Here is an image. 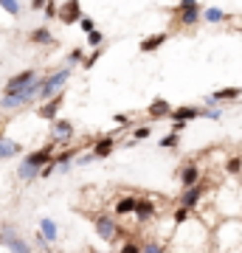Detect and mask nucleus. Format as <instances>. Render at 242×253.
<instances>
[{
	"instance_id": "c03bdc74",
	"label": "nucleus",
	"mask_w": 242,
	"mask_h": 253,
	"mask_svg": "<svg viewBox=\"0 0 242 253\" xmlns=\"http://www.w3.org/2000/svg\"><path fill=\"white\" fill-rule=\"evenodd\" d=\"M3 138H6V135H3V126H0V141H3Z\"/></svg>"
},
{
	"instance_id": "2eb2a0df",
	"label": "nucleus",
	"mask_w": 242,
	"mask_h": 253,
	"mask_svg": "<svg viewBox=\"0 0 242 253\" xmlns=\"http://www.w3.org/2000/svg\"><path fill=\"white\" fill-rule=\"evenodd\" d=\"M135 208H138V197H133V194H124V197L116 200V217H127V214H133L135 217Z\"/></svg>"
},
{
	"instance_id": "4c0bfd02",
	"label": "nucleus",
	"mask_w": 242,
	"mask_h": 253,
	"mask_svg": "<svg viewBox=\"0 0 242 253\" xmlns=\"http://www.w3.org/2000/svg\"><path fill=\"white\" fill-rule=\"evenodd\" d=\"M54 169H56V163H48L43 172H40V177H43V180H45V177H51V174H54Z\"/></svg>"
},
{
	"instance_id": "a19ab883",
	"label": "nucleus",
	"mask_w": 242,
	"mask_h": 253,
	"mask_svg": "<svg viewBox=\"0 0 242 253\" xmlns=\"http://www.w3.org/2000/svg\"><path fill=\"white\" fill-rule=\"evenodd\" d=\"M183 129H186V124H183V121H175V126H172V132H178V135H180Z\"/></svg>"
},
{
	"instance_id": "4468645a",
	"label": "nucleus",
	"mask_w": 242,
	"mask_h": 253,
	"mask_svg": "<svg viewBox=\"0 0 242 253\" xmlns=\"http://www.w3.org/2000/svg\"><path fill=\"white\" fill-rule=\"evenodd\" d=\"M203 113H206V110L203 107H175L172 110V121H183V124H189V121H192V118H203Z\"/></svg>"
},
{
	"instance_id": "412c9836",
	"label": "nucleus",
	"mask_w": 242,
	"mask_h": 253,
	"mask_svg": "<svg viewBox=\"0 0 242 253\" xmlns=\"http://www.w3.org/2000/svg\"><path fill=\"white\" fill-rule=\"evenodd\" d=\"M28 40H31L34 45H54V34H51V31H48L45 26L34 28V31L28 34Z\"/></svg>"
},
{
	"instance_id": "7ed1b4c3",
	"label": "nucleus",
	"mask_w": 242,
	"mask_h": 253,
	"mask_svg": "<svg viewBox=\"0 0 242 253\" xmlns=\"http://www.w3.org/2000/svg\"><path fill=\"white\" fill-rule=\"evenodd\" d=\"M175 20L180 26H194V23L203 20V6L197 0H180L178 9H175Z\"/></svg>"
},
{
	"instance_id": "0eeeda50",
	"label": "nucleus",
	"mask_w": 242,
	"mask_h": 253,
	"mask_svg": "<svg viewBox=\"0 0 242 253\" xmlns=\"http://www.w3.org/2000/svg\"><path fill=\"white\" fill-rule=\"evenodd\" d=\"M206 194V183H197V186H192V189H183L178 197V206L186 208V211H194L200 206V200Z\"/></svg>"
},
{
	"instance_id": "37998d69",
	"label": "nucleus",
	"mask_w": 242,
	"mask_h": 253,
	"mask_svg": "<svg viewBox=\"0 0 242 253\" xmlns=\"http://www.w3.org/2000/svg\"><path fill=\"white\" fill-rule=\"evenodd\" d=\"M90 253H110V251H93V248H90Z\"/></svg>"
},
{
	"instance_id": "7c9ffc66",
	"label": "nucleus",
	"mask_w": 242,
	"mask_h": 253,
	"mask_svg": "<svg viewBox=\"0 0 242 253\" xmlns=\"http://www.w3.org/2000/svg\"><path fill=\"white\" fill-rule=\"evenodd\" d=\"M79 62H85V56H82L79 48H73L71 54H68V59H65V65H68V68H73V65H79Z\"/></svg>"
},
{
	"instance_id": "79ce46f5",
	"label": "nucleus",
	"mask_w": 242,
	"mask_h": 253,
	"mask_svg": "<svg viewBox=\"0 0 242 253\" xmlns=\"http://www.w3.org/2000/svg\"><path fill=\"white\" fill-rule=\"evenodd\" d=\"M31 9H37V11L45 9V0H34V3H31Z\"/></svg>"
},
{
	"instance_id": "aec40b11",
	"label": "nucleus",
	"mask_w": 242,
	"mask_h": 253,
	"mask_svg": "<svg viewBox=\"0 0 242 253\" xmlns=\"http://www.w3.org/2000/svg\"><path fill=\"white\" fill-rule=\"evenodd\" d=\"M242 96V87H225V90H217L208 96V104H214V101H234V99H240Z\"/></svg>"
},
{
	"instance_id": "473e14b6",
	"label": "nucleus",
	"mask_w": 242,
	"mask_h": 253,
	"mask_svg": "<svg viewBox=\"0 0 242 253\" xmlns=\"http://www.w3.org/2000/svg\"><path fill=\"white\" fill-rule=\"evenodd\" d=\"M118 253H141V242H135V239H127L124 245H121V251Z\"/></svg>"
},
{
	"instance_id": "cd10ccee",
	"label": "nucleus",
	"mask_w": 242,
	"mask_h": 253,
	"mask_svg": "<svg viewBox=\"0 0 242 253\" xmlns=\"http://www.w3.org/2000/svg\"><path fill=\"white\" fill-rule=\"evenodd\" d=\"M101 56H104V48H96V51H93V54L90 56H85V62H82V68H93V65L99 62Z\"/></svg>"
},
{
	"instance_id": "72a5a7b5",
	"label": "nucleus",
	"mask_w": 242,
	"mask_h": 253,
	"mask_svg": "<svg viewBox=\"0 0 242 253\" xmlns=\"http://www.w3.org/2000/svg\"><path fill=\"white\" fill-rule=\"evenodd\" d=\"M79 26H82V31H85V34H93V31H96V23H93L90 17H82Z\"/></svg>"
},
{
	"instance_id": "393cba45",
	"label": "nucleus",
	"mask_w": 242,
	"mask_h": 253,
	"mask_svg": "<svg viewBox=\"0 0 242 253\" xmlns=\"http://www.w3.org/2000/svg\"><path fill=\"white\" fill-rule=\"evenodd\" d=\"M141 253H166V245L158 239H146V242H141Z\"/></svg>"
},
{
	"instance_id": "1a4fd4ad",
	"label": "nucleus",
	"mask_w": 242,
	"mask_h": 253,
	"mask_svg": "<svg viewBox=\"0 0 242 253\" xmlns=\"http://www.w3.org/2000/svg\"><path fill=\"white\" fill-rule=\"evenodd\" d=\"M51 138H54L56 144H68L73 138V124L68 118H56L54 124H51Z\"/></svg>"
},
{
	"instance_id": "c756f323",
	"label": "nucleus",
	"mask_w": 242,
	"mask_h": 253,
	"mask_svg": "<svg viewBox=\"0 0 242 253\" xmlns=\"http://www.w3.org/2000/svg\"><path fill=\"white\" fill-rule=\"evenodd\" d=\"M178 144H180V135H178V132H169V135L161 138V146H163V149H172V146H178Z\"/></svg>"
},
{
	"instance_id": "6ab92c4d",
	"label": "nucleus",
	"mask_w": 242,
	"mask_h": 253,
	"mask_svg": "<svg viewBox=\"0 0 242 253\" xmlns=\"http://www.w3.org/2000/svg\"><path fill=\"white\" fill-rule=\"evenodd\" d=\"M76 149H59V152L54 155V163L62 169V172H71V166H73V158H76Z\"/></svg>"
},
{
	"instance_id": "ddd939ff",
	"label": "nucleus",
	"mask_w": 242,
	"mask_h": 253,
	"mask_svg": "<svg viewBox=\"0 0 242 253\" xmlns=\"http://www.w3.org/2000/svg\"><path fill=\"white\" fill-rule=\"evenodd\" d=\"M166 40H169V34H166V31H158V34H149V37H144L141 40V54H152V51H158V48L163 45V42H166Z\"/></svg>"
},
{
	"instance_id": "4be33fe9",
	"label": "nucleus",
	"mask_w": 242,
	"mask_h": 253,
	"mask_svg": "<svg viewBox=\"0 0 242 253\" xmlns=\"http://www.w3.org/2000/svg\"><path fill=\"white\" fill-rule=\"evenodd\" d=\"M14 155H23V146H20L17 141L3 138V141H0V161H9V158H14Z\"/></svg>"
},
{
	"instance_id": "f03ea898",
	"label": "nucleus",
	"mask_w": 242,
	"mask_h": 253,
	"mask_svg": "<svg viewBox=\"0 0 242 253\" xmlns=\"http://www.w3.org/2000/svg\"><path fill=\"white\" fill-rule=\"evenodd\" d=\"M0 245H6V248H9V253H34V248H31V245L20 236L17 228L9 225V222L0 228Z\"/></svg>"
},
{
	"instance_id": "e433bc0d",
	"label": "nucleus",
	"mask_w": 242,
	"mask_h": 253,
	"mask_svg": "<svg viewBox=\"0 0 242 253\" xmlns=\"http://www.w3.org/2000/svg\"><path fill=\"white\" fill-rule=\"evenodd\" d=\"M45 14H48V17L54 20L56 14H59V6H56V3H45Z\"/></svg>"
},
{
	"instance_id": "ea45409f",
	"label": "nucleus",
	"mask_w": 242,
	"mask_h": 253,
	"mask_svg": "<svg viewBox=\"0 0 242 253\" xmlns=\"http://www.w3.org/2000/svg\"><path fill=\"white\" fill-rule=\"evenodd\" d=\"M220 116H223V113H220V110H214V107L203 113V118H220Z\"/></svg>"
},
{
	"instance_id": "dca6fc26",
	"label": "nucleus",
	"mask_w": 242,
	"mask_h": 253,
	"mask_svg": "<svg viewBox=\"0 0 242 253\" xmlns=\"http://www.w3.org/2000/svg\"><path fill=\"white\" fill-rule=\"evenodd\" d=\"M152 217H155V200H149V197H138L135 219H138V222H149Z\"/></svg>"
},
{
	"instance_id": "20e7f679",
	"label": "nucleus",
	"mask_w": 242,
	"mask_h": 253,
	"mask_svg": "<svg viewBox=\"0 0 242 253\" xmlns=\"http://www.w3.org/2000/svg\"><path fill=\"white\" fill-rule=\"evenodd\" d=\"M93 228H96V234H99L101 242H107V245H113V242H118V239H121V228H118L116 217L101 214V217L93 219Z\"/></svg>"
},
{
	"instance_id": "f704fd0d",
	"label": "nucleus",
	"mask_w": 242,
	"mask_h": 253,
	"mask_svg": "<svg viewBox=\"0 0 242 253\" xmlns=\"http://www.w3.org/2000/svg\"><path fill=\"white\" fill-rule=\"evenodd\" d=\"M186 219H189V211H186V208H180V206H178V211H175V222H178V225H183Z\"/></svg>"
},
{
	"instance_id": "423d86ee",
	"label": "nucleus",
	"mask_w": 242,
	"mask_h": 253,
	"mask_svg": "<svg viewBox=\"0 0 242 253\" xmlns=\"http://www.w3.org/2000/svg\"><path fill=\"white\" fill-rule=\"evenodd\" d=\"M37 79H40L37 71H23V73H17V76H11V79L6 82V87H3V96H14V93L26 90L28 84H34Z\"/></svg>"
},
{
	"instance_id": "b1692460",
	"label": "nucleus",
	"mask_w": 242,
	"mask_h": 253,
	"mask_svg": "<svg viewBox=\"0 0 242 253\" xmlns=\"http://www.w3.org/2000/svg\"><path fill=\"white\" fill-rule=\"evenodd\" d=\"M203 20H206V23H223L225 11L217 9V6H208V9H203Z\"/></svg>"
},
{
	"instance_id": "5701e85b",
	"label": "nucleus",
	"mask_w": 242,
	"mask_h": 253,
	"mask_svg": "<svg viewBox=\"0 0 242 253\" xmlns=\"http://www.w3.org/2000/svg\"><path fill=\"white\" fill-rule=\"evenodd\" d=\"M17 177L23 183H31V180H37V177H40V169H37V166H31V163H26V161H20Z\"/></svg>"
},
{
	"instance_id": "58836bf2",
	"label": "nucleus",
	"mask_w": 242,
	"mask_h": 253,
	"mask_svg": "<svg viewBox=\"0 0 242 253\" xmlns=\"http://www.w3.org/2000/svg\"><path fill=\"white\" fill-rule=\"evenodd\" d=\"M34 245H37V248H40V251H48V248H51V245L45 242V239H43V236H40V234H37V239H34Z\"/></svg>"
},
{
	"instance_id": "c9c22d12",
	"label": "nucleus",
	"mask_w": 242,
	"mask_h": 253,
	"mask_svg": "<svg viewBox=\"0 0 242 253\" xmlns=\"http://www.w3.org/2000/svg\"><path fill=\"white\" fill-rule=\"evenodd\" d=\"M93 161H96V155H93V152L79 155V158H76V163H79V166H88V163H93Z\"/></svg>"
},
{
	"instance_id": "c85d7f7f",
	"label": "nucleus",
	"mask_w": 242,
	"mask_h": 253,
	"mask_svg": "<svg viewBox=\"0 0 242 253\" xmlns=\"http://www.w3.org/2000/svg\"><path fill=\"white\" fill-rule=\"evenodd\" d=\"M0 9L9 11L11 17H17V14H20V3H14V0H0Z\"/></svg>"
},
{
	"instance_id": "f8f14e48",
	"label": "nucleus",
	"mask_w": 242,
	"mask_h": 253,
	"mask_svg": "<svg viewBox=\"0 0 242 253\" xmlns=\"http://www.w3.org/2000/svg\"><path fill=\"white\" fill-rule=\"evenodd\" d=\"M172 104L166 99H155L152 104H149V107H146V116L152 118V121H161V118H169L172 116Z\"/></svg>"
},
{
	"instance_id": "f3484780",
	"label": "nucleus",
	"mask_w": 242,
	"mask_h": 253,
	"mask_svg": "<svg viewBox=\"0 0 242 253\" xmlns=\"http://www.w3.org/2000/svg\"><path fill=\"white\" fill-rule=\"evenodd\" d=\"M113 149H116V138H113V135H104V138H99V141L93 144V149H90V152L96 155V161H101V158L113 155Z\"/></svg>"
},
{
	"instance_id": "39448f33",
	"label": "nucleus",
	"mask_w": 242,
	"mask_h": 253,
	"mask_svg": "<svg viewBox=\"0 0 242 253\" xmlns=\"http://www.w3.org/2000/svg\"><path fill=\"white\" fill-rule=\"evenodd\" d=\"M23 161L31 163V166H37V169L43 172L48 163H54V141H48V144H43L40 149H34V152L23 155Z\"/></svg>"
},
{
	"instance_id": "9b49d317",
	"label": "nucleus",
	"mask_w": 242,
	"mask_h": 253,
	"mask_svg": "<svg viewBox=\"0 0 242 253\" xmlns=\"http://www.w3.org/2000/svg\"><path fill=\"white\" fill-rule=\"evenodd\" d=\"M178 177H180V186H183V189L197 186V183H200V166H197V163H186V166L180 169Z\"/></svg>"
},
{
	"instance_id": "6e6552de",
	"label": "nucleus",
	"mask_w": 242,
	"mask_h": 253,
	"mask_svg": "<svg viewBox=\"0 0 242 253\" xmlns=\"http://www.w3.org/2000/svg\"><path fill=\"white\" fill-rule=\"evenodd\" d=\"M62 101H65V93H59V96H54L51 101H43L40 107H37V116L45 118V121H51L54 124L56 118H59V107H62Z\"/></svg>"
},
{
	"instance_id": "a211bd4d",
	"label": "nucleus",
	"mask_w": 242,
	"mask_h": 253,
	"mask_svg": "<svg viewBox=\"0 0 242 253\" xmlns=\"http://www.w3.org/2000/svg\"><path fill=\"white\" fill-rule=\"evenodd\" d=\"M40 236H43V239H45L48 245L56 242V236H59V228H56V222H54L51 217L40 219Z\"/></svg>"
},
{
	"instance_id": "bb28decb",
	"label": "nucleus",
	"mask_w": 242,
	"mask_h": 253,
	"mask_svg": "<svg viewBox=\"0 0 242 253\" xmlns=\"http://www.w3.org/2000/svg\"><path fill=\"white\" fill-rule=\"evenodd\" d=\"M101 42H104V34H101L99 28H96L93 34H88V48H93V51H96V48H101Z\"/></svg>"
},
{
	"instance_id": "2f4dec72",
	"label": "nucleus",
	"mask_w": 242,
	"mask_h": 253,
	"mask_svg": "<svg viewBox=\"0 0 242 253\" xmlns=\"http://www.w3.org/2000/svg\"><path fill=\"white\" fill-rule=\"evenodd\" d=\"M149 135H152V129H149V126H135V129H133V141H146Z\"/></svg>"
},
{
	"instance_id": "9d476101",
	"label": "nucleus",
	"mask_w": 242,
	"mask_h": 253,
	"mask_svg": "<svg viewBox=\"0 0 242 253\" xmlns=\"http://www.w3.org/2000/svg\"><path fill=\"white\" fill-rule=\"evenodd\" d=\"M82 17H85V14H82L79 3L68 0V3H62V6H59V20H62L65 26H71V23H76V20H82Z\"/></svg>"
},
{
	"instance_id": "f257e3e1",
	"label": "nucleus",
	"mask_w": 242,
	"mask_h": 253,
	"mask_svg": "<svg viewBox=\"0 0 242 253\" xmlns=\"http://www.w3.org/2000/svg\"><path fill=\"white\" fill-rule=\"evenodd\" d=\"M71 73H73V68H62V71H56V73H45L43 90H40V104L43 101H51L59 93H65V82L71 79Z\"/></svg>"
},
{
	"instance_id": "a878e982",
	"label": "nucleus",
	"mask_w": 242,
	"mask_h": 253,
	"mask_svg": "<svg viewBox=\"0 0 242 253\" xmlns=\"http://www.w3.org/2000/svg\"><path fill=\"white\" fill-rule=\"evenodd\" d=\"M225 172H228V174H240L242 172V158H240V155H234V158L225 161Z\"/></svg>"
}]
</instances>
